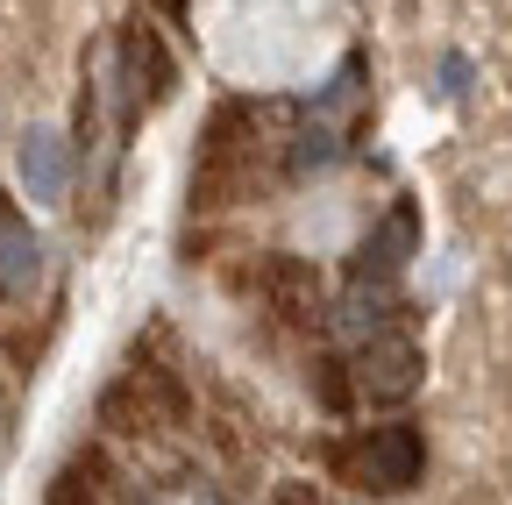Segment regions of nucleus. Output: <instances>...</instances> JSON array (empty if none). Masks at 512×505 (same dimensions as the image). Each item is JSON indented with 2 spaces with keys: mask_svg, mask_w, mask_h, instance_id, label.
Wrapping results in <instances>:
<instances>
[{
  "mask_svg": "<svg viewBox=\"0 0 512 505\" xmlns=\"http://www.w3.org/2000/svg\"><path fill=\"white\" fill-rule=\"evenodd\" d=\"M420 477V434L413 427H377L363 441V484L377 491H406Z\"/></svg>",
  "mask_w": 512,
  "mask_h": 505,
  "instance_id": "1",
  "label": "nucleus"
},
{
  "mask_svg": "<svg viewBox=\"0 0 512 505\" xmlns=\"http://www.w3.org/2000/svg\"><path fill=\"white\" fill-rule=\"evenodd\" d=\"M363 377H370V392H377V399H406V392H413V377H420V356H413L406 342H384V349L370 356Z\"/></svg>",
  "mask_w": 512,
  "mask_h": 505,
  "instance_id": "2",
  "label": "nucleus"
}]
</instances>
